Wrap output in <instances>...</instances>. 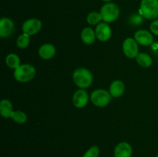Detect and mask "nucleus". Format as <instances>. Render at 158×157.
I'll list each match as a JSON object with an SVG mask.
<instances>
[{
    "label": "nucleus",
    "mask_w": 158,
    "mask_h": 157,
    "mask_svg": "<svg viewBox=\"0 0 158 157\" xmlns=\"http://www.w3.org/2000/svg\"><path fill=\"white\" fill-rule=\"evenodd\" d=\"M73 80L80 89L89 88L94 81V76L90 71L86 68H79L73 73Z\"/></svg>",
    "instance_id": "f257e3e1"
},
{
    "label": "nucleus",
    "mask_w": 158,
    "mask_h": 157,
    "mask_svg": "<svg viewBox=\"0 0 158 157\" xmlns=\"http://www.w3.org/2000/svg\"><path fill=\"white\" fill-rule=\"evenodd\" d=\"M36 70L33 66L30 64H22L14 70V78L19 83H27L35 77Z\"/></svg>",
    "instance_id": "f03ea898"
},
{
    "label": "nucleus",
    "mask_w": 158,
    "mask_h": 157,
    "mask_svg": "<svg viewBox=\"0 0 158 157\" xmlns=\"http://www.w3.org/2000/svg\"><path fill=\"white\" fill-rule=\"evenodd\" d=\"M140 14L148 20H155L158 18V0H141Z\"/></svg>",
    "instance_id": "7ed1b4c3"
},
{
    "label": "nucleus",
    "mask_w": 158,
    "mask_h": 157,
    "mask_svg": "<svg viewBox=\"0 0 158 157\" xmlns=\"http://www.w3.org/2000/svg\"><path fill=\"white\" fill-rule=\"evenodd\" d=\"M103 22L110 23L116 21L120 15V9L114 2H107L103 5L100 12Z\"/></svg>",
    "instance_id": "20e7f679"
},
{
    "label": "nucleus",
    "mask_w": 158,
    "mask_h": 157,
    "mask_svg": "<svg viewBox=\"0 0 158 157\" xmlns=\"http://www.w3.org/2000/svg\"><path fill=\"white\" fill-rule=\"evenodd\" d=\"M112 95L110 92L103 89H95L90 95V100L94 106L103 108L107 106L111 101Z\"/></svg>",
    "instance_id": "39448f33"
},
{
    "label": "nucleus",
    "mask_w": 158,
    "mask_h": 157,
    "mask_svg": "<svg viewBox=\"0 0 158 157\" xmlns=\"http://www.w3.org/2000/svg\"><path fill=\"white\" fill-rule=\"evenodd\" d=\"M42 22L39 18H29L23 22L22 26L23 33H26L29 35H34L38 33L42 29Z\"/></svg>",
    "instance_id": "423d86ee"
},
{
    "label": "nucleus",
    "mask_w": 158,
    "mask_h": 157,
    "mask_svg": "<svg viewBox=\"0 0 158 157\" xmlns=\"http://www.w3.org/2000/svg\"><path fill=\"white\" fill-rule=\"evenodd\" d=\"M123 51L127 58H136L139 54V47L138 43L134 38H127L123 41Z\"/></svg>",
    "instance_id": "0eeeda50"
},
{
    "label": "nucleus",
    "mask_w": 158,
    "mask_h": 157,
    "mask_svg": "<svg viewBox=\"0 0 158 157\" xmlns=\"http://www.w3.org/2000/svg\"><path fill=\"white\" fill-rule=\"evenodd\" d=\"M134 39L137 43L143 46H149L154 43V35L152 32L146 29H139L134 33Z\"/></svg>",
    "instance_id": "6e6552de"
},
{
    "label": "nucleus",
    "mask_w": 158,
    "mask_h": 157,
    "mask_svg": "<svg viewBox=\"0 0 158 157\" xmlns=\"http://www.w3.org/2000/svg\"><path fill=\"white\" fill-rule=\"evenodd\" d=\"M97 38L100 42H106L111 38L112 30L109 25L104 22H101L97 26L95 29Z\"/></svg>",
    "instance_id": "1a4fd4ad"
},
{
    "label": "nucleus",
    "mask_w": 158,
    "mask_h": 157,
    "mask_svg": "<svg viewBox=\"0 0 158 157\" xmlns=\"http://www.w3.org/2000/svg\"><path fill=\"white\" fill-rule=\"evenodd\" d=\"M89 101V95L85 89H80L74 92L72 102L73 106L78 109L84 108Z\"/></svg>",
    "instance_id": "9d476101"
},
{
    "label": "nucleus",
    "mask_w": 158,
    "mask_h": 157,
    "mask_svg": "<svg viewBox=\"0 0 158 157\" xmlns=\"http://www.w3.org/2000/svg\"><path fill=\"white\" fill-rule=\"evenodd\" d=\"M15 30V24L11 18L2 17L0 19V36L2 38H8L13 33Z\"/></svg>",
    "instance_id": "9b49d317"
},
{
    "label": "nucleus",
    "mask_w": 158,
    "mask_h": 157,
    "mask_svg": "<svg viewBox=\"0 0 158 157\" xmlns=\"http://www.w3.org/2000/svg\"><path fill=\"white\" fill-rule=\"evenodd\" d=\"M132 154V146L127 142H121L114 148V157H131Z\"/></svg>",
    "instance_id": "f8f14e48"
},
{
    "label": "nucleus",
    "mask_w": 158,
    "mask_h": 157,
    "mask_svg": "<svg viewBox=\"0 0 158 157\" xmlns=\"http://www.w3.org/2000/svg\"><path fill=\"white\" fill-rule=\"evenodd\" d=\"M56 53V47L50 43H45L39 49V55L45 60H49L53 58Z\"/></svg>",
    "instance_id": "ddd939ff"
},
{
    "label": "nucleus",
    "mask_w": 158,
    "mask_h": 157,
    "mask_svg": "<svg viewBox=\"0 0 158 157\" xmlns=\"http://www.w3.org/2000/svg\"><path fill=\"white\" fill-rule=\"evenodd\" d=\"M125 91V85L121 80H114L112 82L109 88V92L112 97L114 98H119L121 96Z\"/></svg>",
    "instance_id": "4468645a"
},
{
    "label": "nucleus",
    "mask_w": 158,
    "mask_h": 157,
    "mask_svg": "<svg viewBox=\"0 0 158 157\" xmlns=\"http://www.w3.org/2000/svg\"><path fill=\"white\" fill-rule=\"evenodd\" d=\"M80 37L83 42L86 45H92L95 42L96 33L95 31L90 27H86L81 31Z\"/></svg>",
    "instance_id": "2eb2a0df"
},
{
    "label": "nucleus",
    "mask_w": 158,
    "mask_h": 157,
    "mask_svg": "<svg viewBox=\"0 0 158 157\" xmlns=\"http://www.w3.org/2000/svg\"><path fill=\"white\" fill-rule=\"evenodd\" d=\"M13 111V106H12V102L9 101V99H4L0 102V114L3 118H11Z\"/></svg>",
    "instance_id": "dca6fc26"
},
{
    "label": "nucleus",
    "mask_w": 158,
    "mask_h": 157,
    "mask_svg": "<svg viewBox=\"0 0 158 157\" xmlns=\"http://www.w3.org/2000/svg\"><path fill=\"white\" fill-rule=\"evenodd\" d=\"M136 61L140 66L143 68L151 67L153 63V59L151 55L145 52H140L136 57Z\"/></svg>",
    "instance_id": "f3484780"
},
{
    "label": "nucleus",
    "mask_w": 158,
    "mask_h": 157,
    "mask_svg": "<svg viewBox=\"0 0 158 157\" xmlns=\"http://www.w3.org/2000/svg\"><path fill=\"white\" fill-rule=\"evenodd\" d=\"M6 64L9 69H13L15 70L20 66V58L17 54L9 53L6 57Z\"/></svg>",
    "instance_id": "a211bd4d"
},
{
    "label": "nucleus",
    "mask_w": 158,
    "mask_h": 157,
    "mask_svg": "<svg viewBox=\"0 0 158 157\" xmlns=\"http://www.w3.org/2000/svg\"><path fill=\"white\" fill-rule=\"evenodd\" d=\"M29 43H30V35L26 33L21 34L16 39V46L19 49H26L29 46Z\"/></svg>",
    "instance_id": "6ab92c4d"
},
{
    "label": "nucleus",
    "mask_w": 158,
    "mask_h": 157,
    "mask_svg": "<svg viewBox=\"0 0 158 157\" xmlns=\"http://www.w3.org/2000/svg\"><path fill=\"white\" fill-rule=\"evenodd\" d=\"M101 21L103 20L100 12H91L86 16V22L91 26H97L99 23L101 22Z\"/></svg>",
    "instance_id": "aec40b11"
},
{
    "label": "nucleus",
    "mask_w": 158,
    "mask_h": 157,
    "mask_svg": "<svg viewBox=\"0 0 158 157\" xmlns=\"http://www.w3.org/2000/svg\"><path fill=\"white\" fill-rule=\"evenodd\" d=\"M11 119L18 124H23L27 121V115L23 111H13L12 115H11Z\"/></svg>",
    "instance_id": "412c9836"
},
{
    "label": "nucleus",
    "mask_w": 158,
    "mask_h": 157,
    "mask_svg": "<svg viewBox=\"0 0 158 157\" xmlns=\"http://www.w3.org/2000/svg\"><path fill=\"white\" fill-rule=\"evenodd\" d=\"M100 148L97 146H93L85 152L82 157H99Z\"/></svg>",
    "instance_id": "4be33fe9"
},
{
    "label": "nucleus",
    "mask_w": 158,
    "mask_h": 157,
    "mask_svg": "<svg viewBox=\"0 0 158 157\" xmlns=\"http://www.w3.org/2000/svg\"><path fill=\"white\" fill-rule=\"evenodd\" d=\"M150 29H151V32L154 35H157L158 36V19L154 20L151 23V25H150Z\"/></svg>",
    "instance_id": "5701e85b"
},
{
    "label": "nucleus",
    "mask_w": 158,
    "mask_h": 157,
    "mask_svg": "<svg viewBox=\"0 0 158 157\" xmlns=\"http://www.w3.org/2000/svg\"><path fill=\"white\" fill-rule=\"evenodd\" d=\"M131 22L132 24L140 25L143 22V17L139 15H133L131 16Z\"/></svg>",
    "instance_id": "b1692460"
},
{
    "label": "nucleus",
    "mask_w": 158,
    "mask_h": 157,
    "mask_svg": "<svg viewBox=\"0 0 158 157\" xmlns=\"http://www.w3.org/2000/svg\"><path fill=\"white\" fill-rule=\"evenodd\" d=\"M102 1H104V2H110L111 0H102Z\"/></svg>",
    "instance_id": "393cba45"
},
{
    "label": "nucleus",
    "mask_w": 158,
    "mask_h": 157,
    "mask_svg": "<svg viewBox=\"0 0 158 157\" xmlns=\"http://www.w3.org/2000/svg\"><path fill=\"white\" fill-rule=\"evenodd\" d=\"M156 157H158V154H157V155H156Z\"/></svg>",
    "instance_id": "a878e982"
}]
</instances>
